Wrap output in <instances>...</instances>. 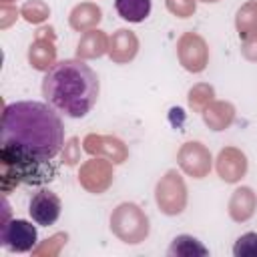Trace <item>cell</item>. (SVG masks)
<instances>
[{
    "mask_svg": "<svg viewBox=\"0 0 257 257\" xmlns=\"http://www.w3.org/2000/svg\"><path fill=\"white\" fill-rule=\"evenodd\" d=\"M0 141L6 149L52 161L64 145V126L48 102L20 100L4 108Z\"/></svg>",
    "mask_w": 257,
    "mask_h": 257,
    "instance_id": "1",
    "label": "cell"
},
{
    "mask_svg": "<svg viewBox=\"0 0 257 257\" xmlns=\"http://www.w3.org/2000/svg\"><path fill=\"white\" fill-rule=\"evenodd\" d=\"M98 76L82 60L68 58L52 64L42 78V96L58 112L82 118L98 98Z\"/></svg>",
    "mask_w": 257,
    "mask_h": 257,
    "instance_id": "2",
    "label": "cell"
},
{
    "mask_svg": "<svg viewBox=\"0 0 257 257\" xmlns=\"http://www.w3.org/2000/svg\"><path fill=\"white\" fill-rule=\"evenodd\" d=\"M4 179L12 177L16 183L24 185H46L56 177V169L50 161H42L20 151H12L2 147L0 151Z\"/></svg>",
    "mask_w": 257,
    "mask_h": 257,
    "instance_id": "3",
    "label": "cell"
},
{
    "mask_svg": "<svg viewBox=\"0 0 257 257\" xmlns=\"http://www.w3.org/2000/svg\"><path fill=\"white\" fill-rule=\"evenodd\" d=\"M36 227L24 219H12L2 225L0 243L4 249L14 253H26L36 245Z\"/></svg>",
    "mask_w": 257,
    "mask_h": 257,
    "instance_id": "4",
    "label": "cell"
},
{
    "mask_svg": "<svg viewBox=\"0 0 257 257\" xmlns=\"http://www.w3.org/2000/svg\"><path fill=\"white\" fill-rule=\"evenodd\" d=\"M60 209H62V203L60 199L48 191V189H42L38 191L32 199H30V207H28V213L32 217V221L36 225H42V227H48V225H54L60 217Z\"/></svg>",
    "mask_w": 257,
    "mask_h": 257,
    "instance_id": "5",
    "label": "cell"
},
{
    "mask_svg": "<svg viewBox=\"0 0 257 257\" xmlns=\"http://www.w3.org/2000/svg\"><path fill=\"white\" fill-rule=\"evenodd\" d=\"M114 8L122 20L143 22L151 14V0H114Z\"/></svg>",
    "mask_w": 257,
    "mask_h": 257,
    "instance_id": "6",
    "label": "cell"
},
{
    "mask_svg": "<svg viewBox=\"0 0 257 257\" xmlns=\"http://www.w3.org/2000/svg\"><path fill=\"white\" fill-rule=\"evenodd\" d=\"M207 247H203L195 237H189V235H179L175 237L173 245L169 247V255H185V257H191V255H207Z\"/></svg>",
    "mask_w": 257,
    "mask_h": 257,
    "instance_id": "7",
    "label": "cell"
},
{
    "mask_svg": "<svg viewBox=\"0 0 257 257\" xmlns=\"http://www.w3.org/2000/svg\"><path fill=\"white\" fill-rule=\"evenodd\" d=\"M235 257H257V233H245L235 241Z\"/></svg>",
    "mask_w": 257,
    "mask_h": 257,
    "instance_id": "8",
    "label": "cell"
}]
</instances>
